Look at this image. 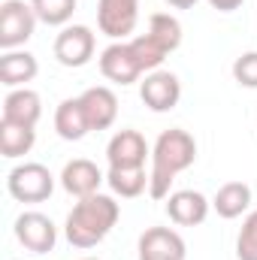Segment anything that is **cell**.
Segmentation results:
<instances>
[{
    "label": "cell",
    "mask_w": 257,
    "mask_h": 260,
    "mask_svg": "<svg viewBox=\"0 0 257 260\" xmlns=\"http://www.w3.org/2000/svg\"><path fill=\"white\" fill-rule=\"evenodd\" d=\"M197 160V142L188 130L173 127L164 130L151 148V173H148V194L154 200L170 197V185L182 170Z\"/></svg>",
    "instance_id": "1"
},
{
    "label": "cell",
    "mask_w": 257,
    "mask_h": 260,
    "mask_svg": "<svg viewBox=\"0 0 257 260\" xmlns=\"http://www.w3.org/2000/svg\"><path fill=\"white\" fill-rule=\"evenodd\" d=\"M118 215H121V209H118V203L112 197L106 194L82 197L73 206V212L67 215V239H70V245H76V248L100 245L109 236V230L118 224Z\"/></svg>",
    "instance_id": "2"
},
{
    "label": "cell",
    "mask_w": 257,
    "mask_h": 260,
    "mask_svg": "<svg viewBox=\"0 0 257 260\" xmlns=\"http://www.w3.org/2000/svg\"><path fill=\"white\" fill-rule=\"evenodd\" d=\"M6 188L18 203H43L55 191V176L43 164H18L6 179Z\"/></svg>",
    "instance_id": "3"
},
{
    "label": "cell",
    "mask_w": 257,
    "mask_h": 260,
    "mask_svg": "<svg viewBox=\"0 0 257 260\" xmlns=\"http://www.w3.org/2000/svg\"><path fill=\"white\" fill-rule=\"evenodd\" d=\"M34 27H37V12H34L30 3H24V0H6L0 6V46L6 52L24 46L34 37Z\"/></svg>",
    "instance_id": "4"
},
{
    "label": "cell",
    "mask_w": 257,
    "mask_h": 260,
    "mask_svg": "<svg viewBox=\"0 0 257 260\" xmlns=\"http://www.w3.org/2000/svg\"><path fill=\"white\" fill-rule=\"evenodd\" d=\"M139 21V0H97V27L112 37L124 40L133 34Z\"/></svg>",
    "instance_id": "5"
},
{
    "label": "cell",
    "mask_w": 257,
    "mask_h": 260,
    "mask_svg": "<svg viewBox=\"0 0 257 260\" xmlns=\"http://www.w3.org/2000/svg\"><path fill=\"white\" fill-rule=\"evenodd\" d=\"M139 97L151 112H170V109H176V103L182 97V82L167 70H154L139 85Z\"/></svg>",
    "instance_id": "6"
},
{
    "label": "cell",
    "mask_w": 257,
    "mask_h": 260,
    "mask_svg": "<svg viewBox=\"0 0 257 260\" xmlns=\"http://www.w3.org/2000/svg\"><path fill=\"white\" fill-rule=\"evenodd\" d=\"M15 236H18V242H21L27 251H34V254H46V251H52L55 242H58V230H55L52 218H46L43 212H24V215H18V221H15Z\"/></svg>",
    "instance_id": "7"
},
{
    "label": "cell",
    "mask_w": 257,
    "mask_h": 260,
    "mask_svg": "<svg viewBox=\"0 0 257 260\" xmlns=\"http://www.w3.org/2000/svg\"><path fill=\"white\" fill-rule=\"evenodd\" d=\"M55 58L64 67H85L94 58V34L85 24H70L55 40Z\"/></svg>",
    "instance_id": "8"
},
{
    "label": "cell",
    "mask_w": 257,
    "mask_h": 260,
    "mask_svg": "<svg viewBox=\"0 0 257 260\" xmlns=\"http://www.w3.org/2000/svg\"><path fill=\"white\" fill-rule=\"evenodd\" d=\"M100 73H103L109 82H115V85H130V82H136L145 70L139 67L133 49H130V43H112V46L103 49V55H100Z\"/></svg>",
    "instance_id": "9"
},
{
    "label": "cell",
    "mask_w": 257,
    "mask_h": 260,
    "mask_svg": "<svg viewBox=\"0 0 257 260\" xmlns=\"http://www.w3.org/2000/svg\"><path fill=\"white\" fill-rule=\"evenodd\" d=\"M185 239L170 227H151L139 236V260H185Z\"/></svg>",
    "instance_id": "10"
},
{
    "label": "cell",
    "mask_w": 257,
    "mask_h": 260,
    "mask_svg": "<svg viewBox=\"0 0 257 260\" xmlns=\"http://www.w3.org/2000/svg\"><path fill=\"white\" fill-rule=\"evenodd\" d=\"M148 142L139 130H118L106 145L109 167H145Z\"/></svg>",
    "instance_id": "11"
},
{
    "label": "cell",
    "mask_w": 257,
    "mask_h": 260,
    "mask_svg": "<svg viewBox=\"0 0 257 260\" xmlns=\"http://www.w3.org/2000/svg\"><path fill=\"white\" fill-rule=\"evenodd\" d=\"M167 215L179 227H197L209 215V200L200 191H176L167 197Z\"/></svg>",
    "instance_id": "12"
},
{
    "label": "cell",
    "mask_w": 257,
    "mask_h": 260,
    "mask_svg": "<svg viewBox=\"0 0 257 260\" xmlns=\"http://www.w3.org/2000/svg\"><path fill=\"white\" fill-rule=\"evenodd\" d=\"M79 100L85 106V115H88L91 130H106L115 124V118H118V97L109 88H103V85L88 88Z\"/></svg>",
    "instance_id": "13"
},
{
    "label": "cell",
    "mask_w": 257,
    "mask_h": 260,
    "mask_svg": "<svg viewBox=\"0 0 257 260\" xmlns=\"http://www.w3.org/2000/svg\"><path fill=\"white\" fill-rule=\"evenodd\" d=\"M100 182H103V173L97 170V164H91L88 157H76L70 160L61 173V185H64L67 194L73 197H91L100 191Z\"/></svg>",
    "instance_id": "14"
},
{
    "label": "cell",
    "mask_w": 257,
    "mask_h": 260,
    "mask_svg": "<svg viewBox=\"0 0 257 260\" xmlns=\"http://www.w3.org/2000/svg\"><path fill=\"white\" fill-rule=\"evenodd\" d=\"M43 115V100L37 91L30 88H12L3 100V121H15V124H27L37 127Z\"/></svg>",
    "instance_id": "15"
},
{
    "label": "cell",
    "mask_w": 257,
    "mask_h": 260,
    "mask_svg": "<svg viewBox=\"0 0 257 260\" xmlns=\"http://www.w3.org/2000/svg\"><path fill=\"white\" fill-rule=\"evenodd\" d=\"M37 73H40V64L30 52H15L12 49L0 58V82L6 88H21L24 82L37 79Z\"/></svg>",
    "instance_id": "16"
},
{
    "label": "cell",
    "mask_w": 257,
    "mask_h": 260,
    "mask_svg": "<svg viewBox=\"0 0 257 260\" xmlns=\"http://www.w3.org/2000/svg\"><path fill=\"white\" fill-rule=\"evenodd\" d=\"M55 130H58L61 139H70V142L82 139L91 130L88 115H85V106H82L79 97H70V100H64L58 106V112H55Z\"/></svg>",
    "instance_id": "17"
},
{
    "label": "cell",
    "mask_w": 257,
    "mask_h": 260,
    "mask_svg": "<svg viewBox=\"0 0 257 260\" xmlns=\"http://www.w3.org/2000/svg\"><path fill=\"white\" fill-rule=\"evenodd\" d=\"M212 206H215V212H218L221 218H227V221H230V218H239V215L251 206V188H248L245 182H227V185L218 188Z\"/></svg>",
    "instance_id": "18"
},
{
    "label": "cell",
    "mask_w": 257,
    "mask_h": 260,
    "mask_svg": "<svg viewBox=\"0 0 257 260\" xmlns=\"http://www.w3.org/2000/svg\"><path fill=\"white\" fill-rule=\"evenodd\" d=\"M34 142H37V130L34 127L0 118V154L3 157H21V154H27L34 148Z\"/></svg>",
    "instance_id": "19"
},
{
    "label": "cell",
    "mask_w": 257,
    "mask_h": 260,
    "mask_svg": "<svg viewBox=\"0 0 257 260\" xmlns=\"http://www.w3.org/2000/svg\"><path fill=\"white\" fill-rule=\"evenodd\" d=\"M109 188L124 200L139 197L148 188V176H145V167H109V176H106Z\"/></svg>",
    "instance_id": "20"
},
{
    "label": "cell",
    "mask_w": 257,
    "mask_h": 260,
    "mask_svg": "<svg viewBox=\"0 0 257 260\" xmlns=\"http://www.w3.org/2000/svg\"><path fill=\"white\" fill-rule=\"evenodd\" d=\"M148 34H151L167 52H176V49L182 46V24H179V18L170 15V12H154V15L148 18Z\"/></svg>",
    "instance_id": "21"
},
{
    "label": "cell",
    "mask_w": 257,
    "mask_h": 260,
    "mask_svg": "<svg viewBox=\"0 0 257 260\" xmlns=\"http://www.w3.org/2000/svg\"><path fill=\"white\" fill-rule=\"evenodd\" d=\"M130 49H133V55H136V61L139 67L145 70V73H154L157 67L164 64V58L170 55L151 34H142V37H136V40H130Z\"/></svg>",
    "instance_id": "22"
},
{
    "label": "cell",
    "mask_w": 257,
    "mask_h": 260,
    "mask_svg": "<svg viewBox=\"0 0 257 260\" xmlns=\"http://www.w3.org/2000/svg\"><path fill=\"white\" fill-rule=\"evenodd\" d=\"M30 6H34L37 18L52 24V27L67 24L73 18V12H76V0H30Z\"/></svg>",
    "instance_id": "23"
},
{
    "label": "cell",
    "mask_w": 257,
    "mask_h": 260,
    "mask_svg": "<svg viewBox=\"0 0 257 260\" xmlns=\"http://www.w3.org/2000/svg\"><path fill=\"white\" fill-rule=\"evenodd\" d=\"M236 257L257 260V212H251L242 221V230H239V239H236Z\"/></svg>",
    "instance_id": "24"
},
{
    "label": "cell",
    "mask_w": 257,
    "mask_h": 260,
    "mask_svg": "<svg viewBox=\"0 0 257 260\" xmlns=\"http://www.w3.org/2000/svg\"><path fill=\"white\" fill-rule=\"evenodd\" d=\"M233 79L242 88H257V52H245L233 64Z\"/></svg>",
    "instance_id": "25"
},
{
    "label": "cell",
    "mask_w": 257,
    "mask_h": 260,
    "mask_svg": "<svg viewBox=\"0 0 257 260\" xmlns=\"http://www.w3.org/2000/svg\"><path fill=\"white\" fill-rule=\"evenodd\" d=\"M245 0H209V6H215L218 12H233V9H239Z\"/></svg>",
    "instance_id": "26"
},
{
    "label": "cell",
    "mask_w": 257,
    "mask_h": 260,
    "mask_svg": "<svg viewBox=\"0 0 257 260\" xmlns=\"http://www.w3.org/2000/svg\"><path fill=\"white\" fill-rule=\"evenodd\" d=\"M167 3H170V6H176V9H191L197 0H167Z\"/></svg>",
    "instance_id": "27"
},
{
    "label": "cell",
    "mask_w": 257,
    "mask_h": 260,
    "mask_svg": "<svg viewBox=\"0 0 257 260\" xmlns=\"http://www.w3.org/2000/svg\"><path fill=\"white\" fill-rule=\"evenodd\" d=\"M82 260H97V257H82Z\"/></svg>",
    "instance_id": "28"
}]
</instances>
